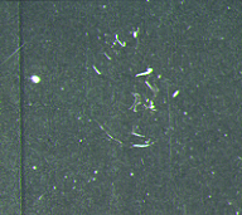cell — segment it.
<instances>
[{
	"label": "cell",
	"instance_id": "6da1fadb",
	"mask_svg": "<svg viewBox=\"0 0 242 215\" xmlns=\"http://www.w3.org/2000/svg\"><path fill=\"white\" fill-rule=\"evenodd\" d=\"M153 72V68H148V69L145 72H141V73H137L136 77H141V76H146V74H150V73Z\"/></svg>",
	"mask_w": 242,
	"mask_h": 215
},
{
	"label": "cell",
	"instance_id": "7a4b0ae2",
	"mask_svg": "<svg viewBox=\"0 0 242 215\" xmlns=\"http://www.w3.org/2000/svg\"><path fill=\"white\" fill-rule=\"evenodd\" d=\"M30 81H32L33 83H38V82H40V78H39L38 76H32V77H30Z\"/></svg>",
	"mask_w": 242,
	"mask_h": 215
},
{
	"label": "cell",
	"instance_id": "3957f363",
	"mask_svg": "<svg viewBox=\"0 0 242 215\" xmlns=\"http://www.w3.org/2000/svg\"><path fill=\"white\" fill-rule=\"evenodd\" d=\"M150 144H145V145H132V147H146V146H149Z\"/></svg>",
	"mask_w": 242,
	"mask_h": 215
},
{
	"label": "cell",
	"instance_id": "277c9868",
	"mask_svg": "<svg viewBox=\"0 0 242 215\" xmlns=\"http://www.w3.org/2000/svg\"><path fill=\"white\" fill-rule=\"evenodd\" d=\"M178 93H179V91H177V92H174V94H173V97H177Z\"/></svg>",
	"mask_w": 242,
	"mask_h": 215
},
{
	"label": "cell",
	"instance_id": "5b68a950",
	"mask_svg": "<svg viewBox=\"0 0 242 215\" xmlns=\"http://www.w3.org/2000/svg\"><path fill=\"white\" fill-rule=\"evenodd\" d=\"M137 32H139V29H137L136 32H134V38H136V37H137Z\"/></svg>",
	"mask_w": 242,
	"mask_h": 215
}]
</instances>
